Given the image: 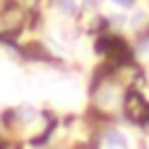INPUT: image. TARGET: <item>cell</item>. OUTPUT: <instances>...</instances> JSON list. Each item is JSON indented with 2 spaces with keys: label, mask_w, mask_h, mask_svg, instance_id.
Listing matches in <instances>:
<instances>
[{
  "label": "cell",
  "mask_w": 149,
  "mask_h": 149,
  "mask_svg": "<svg viewBox=\"0 0 149 149\" xmlns=\"http://www.w3.org/2000/svg\"><path fill=\"white\" fill-rule=\"evenodd\" d=\"M114 2H116V5H121V7H130V5H133L130 0H114Z\"/></svg>",
  "instance_id": "277c9868"
},
{
  "label": "cell",
  "mask_w": 149,
  "mask_h": 149,
  "mask_svg": "<svg viewBox=\"0 0 149 149\" xmlns=\"http://www.w3.org/2000/svg\"><path fill=\"white\" fill-rule=\"evenodd\" d=\"M105 142H107V147H114V149H126V147H128L126 135H123L121 130H116V128H112V130L105 135Z\"/></svg>",
  "instance_id": "6da1fadb"
},
{
  "label": "cell",
  "mask_w": 149,
  "mask_h": 149,
  "mask_svg": "<svg viewBox=\"0 0 149 149\" xmlns=\"http://www.w3.org/2000/svg\"><path fill=\"white\" fill-rule=\"evenodd\" d=\"M56 7H58L63 14H74V12H77V2H74V0H56Z\"/></svg>",
  "instance_id": "7a4b0ae2"
},
{
  "label": "cell",
  "mask_w": 149,
  "mask_h": 149,
  "mask_svg": "<svg viewBox=\"0 0 149 149\" xmlns=\"http://www.w3.org/2000/svg\"><path fill=\"white\" fill-rule=\"evenodd\" d=\"M84 2H86V5H88V7H95V5H98V2H100V0H84Z\"/></svg>",
  "instance_id": "5b68a950"
},
{
  "label": "cell",
  "mask_w": 149,
  "mask_h": 149,
  "mask_svg": "<svg viewBox=\"0 0 149 149\" xmlns=\"http://www.w3.org/2000/svg\"><path fill=\"white\" fill-rule=\"evenodd\" d=\"M144 19H147V14H144L142 9H137V12L130 16V26H133V28H140V26L144 23Z\"/></svg>",
  "instance_id": "3957f363"
},
{
  "label": "cell",
  "mask_w": 149,
  "mask_h": 149,
  "mask_svg": "<svg viewBox=\"0 0 149 149\" xmlns=\"http://www.w3.org/2000/svg\"><path fill=\"white\" fill-rule=\"evenodd\" d=\"M107 149H114V147H107Z\"/></svg>",
  "instance_id": "8992f818"
}]
</instances>
